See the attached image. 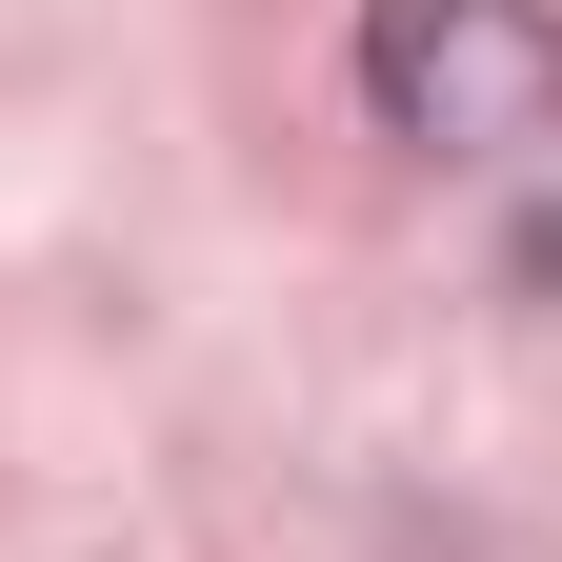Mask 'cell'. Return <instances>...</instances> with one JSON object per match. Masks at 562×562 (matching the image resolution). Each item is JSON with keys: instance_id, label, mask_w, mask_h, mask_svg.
I'll return each instance as SVG.
<instances>
[{"instance_id": "1", "label": "cell", "mask_w": 562, "mask_h": 562, "mask_svg": "<svg viewBox=\"0 0 562 562\" xmlns=\"http://www.w3.org/2000/svg\"><path fill=\"white\" fill-rule=\"evenodd\" d=\"M362 101L422 161H562V21L542 0H362Z\"/></svg>"}]
</instances>
